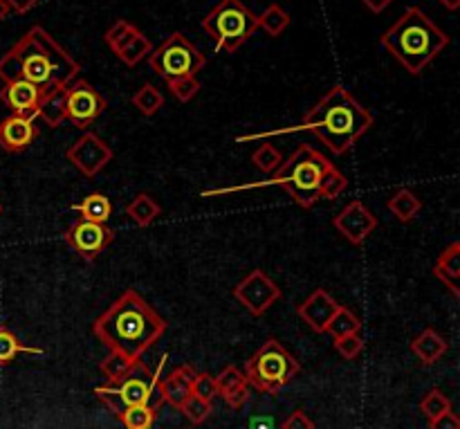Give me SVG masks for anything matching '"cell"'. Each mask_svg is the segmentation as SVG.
Returning a JSON list of instances; mask_svg holds the SVG:
<instances>
[{"mask_svg": "<svg viewBox=\"0 0 460 429\" xmlns=\"http://www.w3.org/2000/svg\"><path fill=\"white\" fill-rule=\"evenodd\" d=\"M157 382H160V369L151 373V369L142 360H137L130 367V371L121 380L112 382V385L117 387V394H119L121 405L126 409L135 407V405H151L153 389H155Z\"/></svg>", "mask_w": 460, "mask_h": 429, "instance_id": "12", "label": "cell"}, {"mask_svg": "<svg viewBox=\"0 0 460 429\" xmlns=\"http://www.w3.org/2000/svg\"><path fill=\"white\" fill-rule=\"evenodd\" d=\"M133 364L135 362H130V360L124 358L121 353H115V351H111V355H108L106 360H102L99 369H102V373L106 376L108 382H117L130 371V367H133Z\"/></svg>", "mask_w": 460, "mask_h": 429, "instance_id": "35", "label": "cell"}, {"mask_svg": "<svg viewBox=\"0 0 460 429\" xmlns=\"http://www.w3.org/2000/svg\"><path fill=\"white\" fill-rule=\"evenodd\" d=\"M434 274L436 279L445 283L449 288L454 297H460V288H458V279H460V243L454 241L452 246H447L443 250V255L438 256L434 265Z\"/></svg>", "mask_w": 460, "mask_h": 429, "instance_id": "20", "label": "cell"}, {"mask_svg": "<svg viewBox=\"0 0 460 429\" xmlns=\"http://www.w3.org/2000/svg\"><path fill=\"white\" fill-rule=\"evenodd\" d=\"M151 52H153V43L142 34V31H137V34H135L124 48L117 49L115 54L119 57V61L126 63V66H137V63L142 61L144 57H148Z\"/></svg>", "mask_w": 460, "mask_h": 429, "instance_id": "30", "label": "cell"}, {"mask_svg": "<svg viewBox=\"0 0 460 429\" xmlns=\"http://www.w3.org/2000/svg\"><path fill=\"white\" fill-rule=\"evenodd\" d=\"M166 85H169V90L173 93V97L182 103L191 102V99L200 93V81H198L196 76H178V79H169L166 81Z\"/></svg>", "mask_w": 460, "mask_h": 429, "instance_id": "38", "label": "cell"}, {"mask_svg": "<svg viewBox=\"0 0 460 429\" xmlns=\"http://www.w3.org/2000/svg\"><path fill=\"white\" fill-rule=\"evenodd\" d=\"M155 416L157 412L151 405H135V407H126L117 418L126 429H153Z\"/></svg>", "mask_w": 460, "mask_h": 429, "instance_id": "28", "label": "cell"}, {"mask_svg": "<svg viewBox=\"0 0 460 429\" xmlns=\"http://www.w3.org/2000/svg\"><path fill=\"white\" fill-rule=\"evenodd\" d=\"M373 121H376V117L344 85L337 84L323 94L322 102L310 108L301 124L281 126V129L265 130V133L243 135V138H236V142H256V139H270L290 133H313L326 144L328 151H332L335 156H344L371 129Z\"/></svg>", "mask_w": 460, "mask_h": 429, "instance_id": "1", "label": "cell"}, {"mask_svg": "<svg viewBox=\"0 0 460 429\" xmlns=\"http://www.w3.org/2000/svg\"><path fill=\"white\" fill-rule=\"evenodd\" d=\"M39 135V129L34 121L25 120V117L9 115L7 120L0 121V147L9 153H21L30 147Z\"/></svg>", "mask_w": 460, "mask_h": 429, "instance_id": "17", "label": "cell"}, {"mask_svg": "<svg viewBox=\"0 0 460 429\" xmlns=\"http://www.w3.org/2000/svg\"><path fill=\"white\" fill-rule=\"evenodd\" d=\"M386 207H389V211L400 220V223H409V220H413L420 214L422 202L411 189H398V192L389 198Z\"/></svg>", "mask_w": 460, "mask_h": 429, "instance_id": "23", "label": "cell"}, {"mask_svg": "<svg viewBox=\"0 0 460 429\" xmlns=\"http://www.w3.org/2000/svg\"><path fill=\"white\" fill-rule=\"evenodd\" d=\"M137 31H139V30L133 25V22H128V21H117L115 25L108 27V31H106V36H103V39H106V43L111 45L112 52H117V49L124 48V45L128 43V40L133 39V36L137 34Z\"/></svg>", "mask_w": 460, "mask_h": 429, "instance_id": "36", "label": "cell"}, {"mask_svg": "<svg viewBox=\"0 0 460 429\" xmlns=\"http://www.w3.org/2000/svg\"><path fill=\"white\" fill-rule=\"evenodd\" d=\"M440 4H443V7H447L449 12H456V9L460 7V0H438Z\"/></svg>", "mask_w": 460, "mask_h": 429, "instance_id": "46", "label": "cell"}, {"mask_svg": "<svg viewBox=\"0 0 460 429\" xmlns=\"http://www.w3.org/2000/svg\"><path fill=\"white\" fill-rule=\"evenodd\" d=\"M126 214L133 223H137V228H148V225L155 223L157 216L162 214V207L151 193H137L133 201L126 205Z\"/></svg>", "mask_w": 460, "mask_h": 429, "instance_id": "22", "label": "cell"}, {"mask_svg": "<svg viewBox=\"0 0 460 429\" xmlns=\"http://www.w3.org/2000/svg\"><path fill=\"white\" fill-rule=\"evenodd\" d=\"M39 117L49 129H58L66 121V90H58V93H52L40 99Z\"/></svg>", "mask_w": 460, "mask_h": 429, "instance_id": "25", "label": "cell"}, {"mask_svg": "<svg viewBox=\"0 0 460 429\" xmlns=\"http://www.w3.org/2000/svg\"><path fill=\"white\" fill-rule=\"evenodd\" d=\"M359 331H362V322H359V317L353 313V310L344 308V306L337 308V313L332 315L331 324H328L326 328V333H331L332 337L353 335V333H359Z\"/></svg>", "mask_w": 460, "mask_h": 429, "instance_id": "29", "label": "cell"}, {"mask_svg": "<svg viewBox=\"0 0 460 429\" xmlns=\"http://www.w3.org/2000/svg\"><path fill=\"white\" fill-rule=\"evenodd\" d=\"M290 13L286 12V9L281 7V4L272 3L268 9H265L263 13L259 16V27L265 31L268 36H272V39H277V36H281L283 31L288 30V25H290Z\"/></svg>", "mask_w": 460, "mask_h": 429, "instance_id": "27", "label": "cell"}, {"mask_svg": "<svg viewBox=\"0 0 460 429\" xmlns=\"http://www.w3.org/2000/svg\"><path fill=\"white\" fill-rule=\"evenodd\" d=\"M43 355V349L36 346H25L18 342V337L9 331L7 326H0V364H9L16 360V355Z\"/></svg>", "mask_w": 460, "mask_h": 429, "instance_id": "26", "label": "cell"}, {"mask_svg": "<svg viewBox=\"0 0 460 429\" xmlns=\"http://www.w3.org/2000/svg\"><path fill=\"white\" fill-rule=\"evenodd\" d=\"M391 3H394V0H362L364 7L373 13H382Z\"/></svg>", "mask_w": 460, "mask_h": 429, "instance_id": "45", "label": "cell"}, {"mask_svg": "<svg viewBox=\"0 0 460 429\" xmlns=\"http://www.w3.org/2000/svg\"><path fill=\"white\" fill-rule=\"evenodd\" d=\"M0 214H3V205H0Z\"/></svg>", "mask_w": 460, "mask_h": 429, "instance_id": "48", "label": "cell"}, {"mask_svg": "<svg viewBox=\"0 0 460 429\" xmlns=\"http://www.w3.org/2000/svg\"><path fill=\"white\" fill-rule=\"evenodd\" d=\"M7 7L16 13H27L30 9H34L39 4V0H4Z\"/></svg>", "mask_w": 460, "mask_h": 429, "instance_id": "44", "label": "cell"}, {"mask_svg": "<svg viewBox=\"0 0 460 429\" xmlns=\"http://www.w3.org/2000/svg\"><path fill=\"white\" fill-rule=\"evenodd\" d=\"M349 187V180L346 175L337 169L335 165L328 166L322 175V184H319V198H326V201H335L337 196L346 192Z\"/></svg>", "mask_w": 460, "mask_h": 429, "instance_id": "32", "label": "cell"}, {"mask_svg": "<svg viewBox=\"0 0 460 429\" xmlns=\"http://www.w3.org/2000/svg\"><path fill=\"white\" fill-rule=\"evenodd\" d=\"M9 12H12V9L7 7V3H4V0H0V22L9 16Z\"/></svg>", "mask_w": 460, "mask_h": 429, "instance_id": "47", "label": "cell"}, {"mask_svg": "<svg viewBox=\"0 0 460 429\" xmlns=\"http://www.w3.org/2000/svg\"><path fill=\"white\" fill-rule=\"evenodd\" d=\"M193 378H196V371L189 364H182V367L173 369L164 380H160V391L164 403H169L175 409L182 407L184 400L191 398Z\"/></svg>", "mask_w": 460, "mask_h": 429, "instance_id": "18", "label": "cell"}, {"mask_svg": "<svg viewBox=\"0 0 460 429\" xmlns=\"http://www.w3.org/2000/svg\"><path fill=\"white\" fill-rule=\"evenodd\" d=\"M335 349L344 360H355L364 351V340L359 337V333H353V335H344V337H335Z\"/></svg>", "mask_w": 460, "mask_h": 429, "instance_id": "40", "label": "cell"}, {"mask_svg": "<svg viewBox=\"0 0 460 429\" xmlns=\"http://www.w3.org/2000/svg\"><path fill=\"white\" fill-rule=\"evenodd\" d=\"M130 102H133V106L137 108L142 115L151 117V115H155L162 106H164V94H162L153 84H144L142 88L133 94V99H130Z\"/></svg>", "mask_w": 460, "mask_h": 429, "instance_id": "31", "label": "cell"}, {"mask_svg": "<svg viewBox=\"0 0 460 429\" xmlns=\"http://www.w3.org/2000/svg\"><path fill=\"white\" fill-rule=\"evenodd\" d=\"M429 429H460V421L456 414L447 412L436 421H429Z\"/></svg>", "mask_w": 460, "mask_h": 429, "instance_id": "43", "label": "cell"}, {"mask_svg": "<svg viewBox=\"0 0 460 429\" xmlns=\"http://www.w3.org/2000/svg\"><path fill=\"white\" fill-rule=\"evenodd\" d=\"M420 412L427 421H436V418H440L443 414L452 412V400H449L440 389H431L427 391L425 398L420 400Z\"/></svg>", "mask_w": 460, "mask_h": 429, "instance_id": "33", "label": "cell"}, {"mask_svg": "<svg viewBox=\"0 0 460 429\" xmlns=\"http://www.w3.org/2000/svg\"><path fill=\"white\" fill-rule=\"evenodd\" d=\"M337 232L353 246H362L377 228V216L364 205L362 201H353L332 219Z\"/></svg>", "mask_w": 460, "mask_h": 429, "instance_id": "14", "label": "cell"}, {"mask_svg": "<svg viewBox=\"0 0 460 429\" xmlns=\"http://www.w3.org/2000/svg\"><path fill=\"white\" fill-rule=\"evenodd\" d=\"M180 412L184 414V418H187L191 425H202V423L211 416L214 407H211V403H207V400H200V398H196V396H191V398L184 400V405L180 407Z\"/></svg>", "mask_w": 460, "mask_h": 429, "instance_id": "37", "label": "cell"}, {"mask_svg": "<svg viewBox=\"0 0 460 429\" xmlns=\"http://www.w3.org/2000/svg\"><path fill=\"white\" fill-rule=\"evenodd\" d=\"M380 45L394 54L407 72L422 75L425 67L447 48L449 36L420 7H409L380 36Z\"/></svg>", "mask_w": 460, "mask_h": 429, "instance_id": "4", "label": "cell"}, {"mask_svg": "<svg viewBox=\"0 0 460 429\" xmlns=\"http://www.w3.org/2000/svg\"><path fill=\"white\" fill-rule=\"evenodd\" d=\"M202 30L209 34L220 52L232 54L259 30V16L241 0H220L202 18Z\"/></svg>", "mask_w": 460, "mask_h": 429, "instance_id": "6", "label": "cell"}, {"mask_svg": "<svg viewBox=\"0 0 460 429\" xmlns=\"http://www.w3.org/2000/svg\"><path fill=\"white\" fill-rule=\"evenodd\" d=\"M75 210L79 211L84 220L106 223L112 214V202L111 198L103 196V193H90V196H85L79 205H75Z\"/></svg>", "mask_w": 460, "mask_h": 429, "instance_id": "24", "label": "cell"}, {"mask_svg": "<svg viewBox=\"0 0 460 429\" xmlns=\"http://www.w3.org/2000/svg\"><path fill=\"white\" fill-rule=\"evenodd\" d=\"M191 396H196V398L211 403V400L218 396L216 378L209 376V373H196V378H193V385H191Z\"/></svg>", "mask_w": 460, "mask_h": 429, "instance_id": "39", "label": "cell"}, {"mask_svg": "<svg viewBox=\"0 0 460 429\" xmlns=\"http://www.w3.org/2000/svg\"><path fill=\"white\" fill-rule=\"evenodd\" d=\"M148 63L157 75L169 81L178 76H196V72L205 67L207 57L182 31H173L166 36L164 43L148 54Z\"/></svg>", "mask_w": 460, "mask_h": 429, "instance_id": "8", "label": "cell"}, {"mask_svg": "<svg viewBox=\"0 0 460 429\" xmlns=\"http://www.w3.org/2000/svg\"><path fill=\"white\" fill-rule=\"evenodd\" d=\"M447 349H449L447 340H445L443 335H438L434 328H427V331H422L420 335L411 342L413 355H416L425 367L438 362V360L447 353Z\"/></svg>", "mask_w": 460, "mask_h": 429, "instance_id": "21", "label": "cell"}, {"mask_svg": "<svg viewBox=\"0 0 460 429\" xmlns=\"http://www.w3.org/2000/svg\"><path fill=\"white\" fill-rule=\"evenodd\" d=\"M166 328V319L148 306L137 290H126L93 324L94 337L130 362L142 360V355L160 342Z\"/></svg>", "mask_w": 460, "mask_h": 429, "instance_id": "3", "label": "cell"}, {"mask_svg": "<svg viewBox=\"0 0 460 429\" xmlns=\"http://www.w3.org/2000/svg\"><path fill=\"white\" fill-rule=\"evenodd\" d=\"M67 160L76 166V171L85 178H94L108 162L112 160V148L99 135L84 133L66 153Z\"/></svg>", "mask_w": 460, "mask_h": 429, "instance_id": "13", "label": "cell"}, {"mask_svg": "<svg viewBox=\"0 0 460 429\" xmlns=\"http://www.w3.org/2000/svg\"><path fill=\"white\" fill-rule=\"evenodd\" d=\"M337 308H340V304H337L323 288H317L304 304L296 306V313H299V317L304 319L314 333H326L328 324H331Z\"/></svg>", "mask_w": 460, "mask_h": 429, "instance_id": "16", "label": "cell"}, {"mask_svg": "<svg viewBox=\"0 0 460 429\" xmlns=\"http://www.w3.org/2000/svg\"><path fill=\"white\" fill-rule=\"evenodd\" d=\"M332 162L326 156L313 148L310 144H301L290 160H283V165L274 171L272 180H263V183L243 184V187L232 189H214V192H205L202 196L214 198L225 196V193H238L245 189H261V187H283L290 193L292 201L304 210H310L314 202L319 201V184H322L323 171L331 166Z\"/></svg>", "mask_w": 460, "mask_h": 429, "instance_id": "5", "label": "cell"}, {"mask_svg": "<svg viewBox=\"0 0 460 429\" xmlns=\"http://www.w3.org/2000/svg\"><path fill=\"white\" fill-rule=\"evenodd\" d=\"M281 429H314V423L310 421L308 414L301 412V409H296V412H292L290 416L283 421Z\"/></svg>", "mask_w": 460, "mask_h": 429, "instance_id": "42", "label": "cell"}, {"mask_svg": "<svg viewBox=\"0 0 460 429\" xmlns=\"http://www.w3.org/2000/svg\"><path fill=\"white\" fill-rule=\"evenodd\" d=\"M216 387H218V396L229 405V407L238 409L247 403V376L238 367H227L216 376Z\"/></svg>", "mask_w": 460, "mask_h": 429, "instance_id": "19", "label": "cell"}, {"mask_svg": "<svg viewBox=\"0 0 460 429\" xmlns=\"http://www.w3.org/2000/svg\"><path fill=\"white\" fill-rule=\"evenodd\" d=\"M0 99L12 111V115L25 117L30 121H34L39 117L40 90L34 84H30V81L18 79L4 84V88L0 90Z\"/></svg>", "mask_w": 460, "mask_h": 429, "instance_id": "15", "label": "cell"}, {"mask_svg": "<svg viewBox=\"0 0 460 429\" xmlns=\"http://www.w3.org/2000/svg\"><path fill=\"white\" fill-rule=\"evenodd\" d=\"M106 106V97H102L88 81L79 79L66 88V120H70L75 129L85 130L93 126Z\"/></svg>", "mask_w": 460, "mask_h": 429, "instance_id": "9", "label": "cell"}, {"mask_svg": "<svg viewBox=\"0 0 460 429\" xmlns=\"http://www.w3.org/2000/svg\"><path fill=\"white\" fill-rule=\"evenodd\" d=\"M252 162H254L256 169L263 171V174H274V171L283 165V156L274 144L265 142L252 153Z\"/></svg>", "mask_w": 460, "mask_h": 429, "instance_id": "34", "label": "cell"}, {"mask_svg": "<svg viewBox=\"0 0 460 429\" xmlns=\"http://www.w3.org/2000/svg\"><path fill=\"white\" fill-rule=\"evenodd\" d=\"M234 297L238 304L245 306L254 317H261L272 308L274 301L281 299V288L263 273V270H252L236 288H234Z\"/></svg>", "mask_w": 460, "mask_h": 429, "instance_id": "10", "label": "cell"}, {"mask_svg": "<svg viewBox=\"0 0 460 429\" xmlns=\"http://www.w3.org/2000/svg\"><path fill=\"white\" fill-rule=\"evenodd\" d=\"M115 241V232L106 223L79 219L66 232V243L85 261H94L111 243Z\"/></svg>", "mask_w": 460, "mask_h": 429, "instance_id": "11", "label": "cell"}, {"mask_svg": "<svg viewBox=\"0 0 460 429\" xmlns=\"http://www.w3.org/2000/svg\"><path fill=\"white\" fill-rule=\"evenodd\" d=\"M81 66L52 34L40 25H34L3 58H0V79H25L40 90V99L66 90L79 76Z\"/></svg>", "mask_w": 460, "mask_h": 429, "instance_id": "2", "label": "cell"}, {"mask_svg": "<svg viewBox=\"0 0 460 429\" xmlns=\"http://www.w3.org/2000/svg\"><path fill=\"white\" fill-rule=\"evenodd\" d=\"M301 371L299 362L279 340L270 337L259 351L247 360V382L263 394L281 391L296 373Z\"/></svg>", "mask_w": 460, "mask_h": 429, "instance_id": "7", "label": "cell"}, {"mask_svg": "<svg viewBox=\"0 0 460 429\" xmlns=\"http://www.w3.org/2000/svg\"><path fill=\"white\" fill-rule=\"evenodd\" d=\"M94 396H97V398L102 400V403L106 405V407L111 409L115 416H119V414L124 412V405H121L119 394H117V387L112 385V382H106V385L94 387Z\"/></svg>", "mask_w": 460, "mask_h": 429, "instance_id": "41", "label": "cell"}]
</instances>
